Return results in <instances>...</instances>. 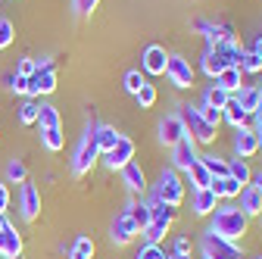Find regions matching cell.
<instances>
[{"instance_id":"6da1fadb","label":"cell","mask_w":262,"mask_h":259,"mask_svg":"<svg viewBox=\"0 0 262 259\" xmlns=\"http://www.w3.org/2000/svg\"><path fill=\"white\" fill-rule=\"evenodd\" d=\"M250 228V219L237 209V206H215V219H212V234L225 238V241H241Z\"/></svg>"},{"instance_id":"7a4b0ae2","label":"cell","mask_w":262,"mask_h":259,"mask_svg":"<svg viewBox=\"0 0 262 259\" xmlns=\"http://www.w3.org/2000/svg\"><path fill=\"white\" fill-rule=\"evenodd\" d=\"M94 132H97V122H91V125L84 128V135H81V141H78V147H75V156H72V172H75L78 178L88 175V172L94 169V163L100 159V147H97Z\"/></svg>"},{"instance_id":"3957f363","label":"cell","mask_w":262,"mask_h":259,"mask_svg":"<svg viewBox=\"0 0 262 259\" xmlns=\"http://www.w3.org/2000/svg\"><path fill=\"white\" fill-rule=\"evenodd\" d=\"M150 206H153V219L141 234H144V244H162L166 234H169V228H172V222H175V206L159 203L156 197H150Z\"/></svg>"},{"instance_id":"277c9868","label":"cell","mask_w":262,"mask_h":259,"mask_svg":"<svg viewBox=\"0 0 262 259\" xmlns=\"http://www.w3.org/2000/svg\"><path fill=\"white\" fill-rule=\"evenodd\" d=\"M178 119L184 122L187 138H193V144H212L215 141V128L209 122H203V116L196 113V106H178Z\"/></svg>"},{"instance_id":"5b68a950","label":"cell","mask_w":262,"mask_h":259,"mask_svg":"<svg viewBox=\"0 0 262 259\" xmlns=\"http://www.w3.org/2000/svg\"><path fill=\"white\" fill-rule=\"evenodd\" d=\"M153 197L159 200V203H166V206H181V200H184V181L178 178V169H166L159 175V184H156V193Z\"/></svg>"},{"instance_id":"8992f818","label":"cell","mask_w":262,"mask_h":259,"mask_svg":"<svg viewBox=\"0 0 262 259\" xmlns=\"http://www.w3.org/2000/svg\"><path fill=\"white\" fill-rule=\"evenodd\" d=\"M56 91V66L53 62H38L35 75L28 78V97L35 100L41 94H53Z\"/></svg>"},{"instance_id":"52a82bcc","label":"cell","mask_w":262,"mask_h":259,"mask_svg":"<svg viewBox=\"0 0 262 259\" xmlns=\"http://www.w3.org/2000/svg\"><path fill=\"white\" fill-rule=\"evenodd\" d=\"M203 253H206V259H244V253L234 241H225L212 231H206V238H203Z\"/></svg>"},{"instance_id":"ba28073f","label":"cell","mask_w":262,"mask_h":259,"mask_svg":"<svg viewBox=\"0 0 262 259\" xmlns=\"http://www.w3.org/2000/svg\"><path fill=\"white\" fill-rule=\"evenodd\" d=\"M103 163H106V166H110L113 172H116V169L122 172V169H125L128 163H135V141L122 135V138L116 141V147H113L110 153H103Z\"/></svg>"},{"instance_id":"9c48e42d","label":"cell","mask_w":262,"mask_h":259,"mask_svg":"<svg viewBox=\"0 0 262 259\" xmlns=\"http://www.w3.org/2000/svg\"><path fill=\"white\" fill-rule=\"evenodd\" d=\"M166 75H169V81L175 88H193V69H190V62L184 56H169Z\"/></svg>"},{"instance_id":"30bf717a","label":"cell","mask_w":262,"mask_h":259,"mask_svg":"<svg viewBox=\"0 0 262 259\" xmlns=\"http://www.w3.org/2000/svg\"><path fill=\"white\" fill-rule=\"evenodd\" d=\"M193 163H196V144H193V138H181V141L172 147V169L187 172Z\"/></svg>"},{"instance_id":"8fae6325","label":"cell","mask_w":262,"mask_h":259,"mask_svg":"<svg viewBox=\"0 0 262 259\" xmlns=\"http://www.w3.org/2000/svg\"><path fill=\"white\" fill-rule=\"evenodd\" d=\"M19 206H22V219L25 222H35L41 212V190L35 184L22 181V193H19Z\"/></svg>"},{"instance_id":"7c38bea8","label":"cell","mask_w":262,"mask_h":259,"mask_svg":"<svg viewBox=\"0 0 262 259\" xmlns=\"http://www.w3.org/2000/svg\"><path fill=\"white\" fill-rule=\"evenodd\" d=\"M234 150H237V159H250L259 153V138H256V128H234Z\"/></svg>"},{"instance_id":"4fadbf2b","label":"cell","mask_w":262,"mask_h":259,"mask_svg":"<svg viewBox=\"0 0 262 259\" xmlns=\"http://www.w3.org/2000/svg\"><path fill=\"white\" fill-rule=\"evenodd\" d=\"M141 234V228L135 225V219H131L128 212H122V215H116V222H113V244H119V247H125V244H131Z\"/></svg>"},{"instance_id":"5bb4252c","label":"cell","mask_w":262,"mask_h":259,"mask_svg":"<svg viewBox=\"0 0 262 259\" xmlns=\"http://www.w3.org/2000/svg\"><path fill=\"white\" fill-rule=\"evenodd\" d=\"M219 59H222V66L228 69V66H234V69H241V59H244V47H241V41H219L215 47H209Z\"/></svg>"},{"instance_id":"9a60e30c","label":"cell","mask_w":262,"mask_h":259,"mask_svg":"<svg viewBox=\"0 0 262 259\" xmlns=\"http://www.w3.org/2000/svg\"><path fill=\"white\" fill-rule=\"evenodd\" d=\"M181 138H187V132H184V122L178 116H169V119L159 122V141H162V147H175Z\"/></svg>"},{"instance_id":"2e32d148","label":"cell","mask_w":262,"mask_h":259,"mask_svg":"<svg viewBox=\"0 0 262 259\" xmlns=\"http://www.w3.org/2000/svg\"><path fill=\"white\" fill-rule=\"evenodd\" d=\"M166 62H169L166 47L150 44V47L144 50V72H150V75H166Z\"/></svg>"},{"instance_id":"e0dca14e","label":"cell","mask_w":262,"mask_h":259,"mask_svg":"<svg viewBox=\"0 0 262 259\" xmlns=\"http://www.w3.org/2000/svg\"><path fill=\"white\" fill-rule=\"evenodd\" d=\"M19 253H22V234L7 222L4 228H0V256H4V259H13V256H19Z\"/></svg>"},{"instance_id":"ac0fdd59","label":"cell","mask_w":262,"mask_h":259,"mask_svg":"<svg viewBox=\"0 0 262 259\" xmlns=\"http://www.w3.org/2000/svg\"><path fill=\"white\" fill-rule=\"evenodd\" d=\"M237 197H241V206H237V209H241L247 219H253V215H259V212H262V193H259L253 184H247V187L237 193Z\"/></svg>"},{"instance_id":"d6986e66","label":"cell","mask_w":262,"mask_h":259,"mask_svg":"<svg viewBox=\"0 0 262 259\" xmlns=\"http://www.w3.org/2000/svg\"><path fill=\"white\" fill-rule=\"evenodd\" d=\"M122 181L128 184L131 193H144V190H147V175H144V169H141L138 163H128V166L122 169Z\"/></svg>"},{"instance_id":"ffe728a7","label":"cell","mask_w":262,"mask_h":259,"mask_svg":"<svg viewBox=\"0 0 262 259\" xmlns=\"http://www.w3.org/2000/svg\"><path fill=\"white\" fill-rule=\"evenodd\" d=\"M209 190L215 193L219 200H231V197H237V193L244 190V184H237V181H234L231 175H225V178H212Z\"/></svg>"},{"instance_id":"44dd1931","label":"cell","mask_w":262,"mask_h":259,"mask_svg":"<svg viewBox=\"0 0 262 259\" xmlns=\"http://www.w3.org/2000/svg\"><path fill=\"white\" fill-rule=\"evenodd\" d=\"M241 75H244L241 69H234V66H228V69H222V72L215 75V84H219V88H222L225 94H231V97H234V94H237V91L244 88Z\"/></svg>"},{"instance_id":"7402d4cb","label":"cell","mask_w":262,"mask_h":259,"mask_svg":"<svg viewBox=\"0 0 262 259\" xmlns=\"http://www.w3.org/2000/svg\"><path fill=\"white\" fill-rule=\"evenodd\" d=\"M234 100L241 103V110H244L247 116H256V113H259V88H253V84H244V88L234 94Z\"/></svg>"},{"instance_id":"603a6c76","label":"cell","mask_w":262,"mask_h":259,"mask_svg":"<svg viewBox=\"0 0 262 259\" xmlns=\"http://www.w3.org/2000/svg\"><path fill=\"white\" fill-rule=\"evenodd\" d=\"M215 203H219V197H215L209 187L193 190V212H196V215H209V212H215Z\"/></svg>"},{"instance_id":"cb8c5ba5","label":"cell","mask_w":262,"mask_h":259,"mask_svg":"<svg viewBox=\"0 0 262 259\" xmlns=\"http://www.w3.org/2000/svg\"><path fill=\"white\" fill-rule=\"evenodd\" d=\"M187 181H190V187L193 190H203V187H209L212 184V175L206 172V166L200 163V156H196V163L187 169Z\"/></svg>"},{"instance_id":"d4e9b609","label":"cell","mask_w":262,"mask_h":259,"mask_svg":"<svg viewBox=\"0 0 262 259\" xmlns=\"http://www.w3.org/2000/svg\"><path fill=\"white\" fill-rule=\"evenodd\" d=\"M222 119H225L228 125H231V128H241V125H247V119H250V116L241 110V103L231 97V100H228V103L222 106Z\"/></svg>"},{"instance_id":"484cf974","label":"cell","mask_w":262,"mask_h":259,"mask_svg":"<svg viewBox=\"0 0 262 259\" xmlns=\"http://www.w3.org/2000/svg\"><path fill=\"white\" fill-rule=\"evenodd\" d=\"M94 138H97V147H100V153H110L113 147H116V141L122 138L113 125H97V132H94Z\"/></svg>"},{"instance_id":"4316f807","label":"cell","mask_w":262,"mask_h":259,"mask_svg":"<svg viewBox=\"0 0 262 259\" xmlns=\"http://www.w3.org/2000/svg\"><path fill=\"white\" fill-rule=\"evenodd\" d=\"M35 125H38V128H62L59 110L50 106V103H38V122H35Z\"/></svg>"},{"instance_id":"83f0119b","label":"cell","mask_w":262,"mask_h":259,"mask_svg":"<svg viewBox=\"0 0 262 259\" xmlns=\"http://www.w3.org/2000/svg\"><path fill=\"white\" fill-rule=\"evenodd\" d=\"M125 212H128L131 219H135V225H138L141 231L147 228V225H150V219H153V206H150V203H131Z\"/></svg>"},{"instance_id":"f1b7e54d","label":"cell","mask_w":262,"mask_h":259,"mask_svg":"<svg viewBox=\"0 0 262 259\" xmlns=\"http://www.w3.org/2000/svg\"><path fill=\"white\" fill-rule=\"evenodd\" d=\"M228 175H231L237 184H250V178H253V172H250V166H247V159H228Z\"/></svg>"},{"instance_id":"f546056e","label":"cell","mask_w":262,"mask_h":259,"mask_svg":"<svg viewBox=\"0 0 262 259\" xmlns=\"http://www.w3.org/2000/svg\"><path fill=\"white\" fill-rule=\"evenodd\" d=\"M41 144H44L50 153L62 150V144H66V138H62V128H41Z\"/></svg>"},{"instance_id":"4dcf8cb0","label":"cell","mask_w":262,"mask_h":259,"mask_svg":"<svg viewBox=\"0 0 262 259\" xmlns=\"http://www.w3.org/2000/svg\"><path fill=\"white\" fill-rule=\"evenodd\" d=\"M200 163L206 166V172L212 175V178H225L228 175V159H222V156H200Z\"/></svg>"},{"instance_id":"1f68e13d","label":"cell","mask_w":262,"mask_h":259,"mask_svg":"<svg viewBox=\"0 0 262 259\" xmlns=\"http://www.w3.org/2000/svg\"><path fill=\"white\" fill-rule=\"evenodd\" d=\"M91 256H94V241H91L88 234L75 238V244H72V250H69V259H91Z\"/></svg>"},{"instance_id":"d6a6232c","label":"cell","mask_w":262,"mask_h":259,"mask_svg":"<svg viewBox=\"0 0 262 259\" xmlns=\"http://www.w3.org/2000/svg\"><path fill=\"white\" fill-rule=\"evenodd\" d=\"M259 69H262V56H256L253 50H244V59H241V72L259 75Z\"/></svg>"},{"instance_id":"836d02e7","label":"cell","mask_w":262,"mask_h":259,"mask_svg":"<svg viewBox=\"0 0 262 259\" xmlns=\"http://www.w3.org/2000/svg\"><path fill=\"white\" fill-rule=\"evenodd\" d=\"M222 69H225V66H222V59H219V56H215V53L206 47V53H203V72H206L209 78H215Z\"/></svg>"},{"instance_id":"e575fe53","label":"cell","mask_w":262,"mask_h":259,"mask_svg":"<svg viewBox=\"0 0 262 259\" xmlns=\"http://www.w3.org/2000/svg\"><path fill=\"white\" fill-rule=\"evenodd\" d=\"M228 100H231V94H225L219 84H212V88L206 91V103H209V106H215V110H222Z\"/></svg>"},{"instance_id":"d590c367","label":"cell","mask_w":262,"mask_h":259,"mask_svg":"<svg viewBox=\"0 0 262 259\" xmlns=\"http://www.w3.org/2000/svg\"><path fill=\"white\" fill-rule=\"evenodd\" d=\"M7 178H10L13 184H22V181L28 178V172H25V163H22V159H10V166H7Z\"/></svg>"},{"instance_id":"8d00e7d4","label":"cell","mask_w":262,"mask_h":259,"mask_svg":"<svg viewBox=\"0 0 262 259\" xmlns=\"http://www.w3.org/2000/svg\"><path fill=\"white\" fill-rule=\"evenodd\" d=\"M19 122H22V125H35V122H38V103H35V100H25V103L19 106Z\"/></svg>"},{"instance_id":"74e56055","label":"cell","mask_w":262,"mask_h":259,"mask_svg":"<svg viewBox=\"0 0 262 259\" xmlns=\"http://www.w3.org/2000/svg\"><path fill=\"white\" fill-rule=\"evenodd\" d=\"M135 97H138L141 110H150V106L156 103V97H159V94H156V88H153V84H144V88H141V91H138Z\"/></svg>"},{"instance_id":"f35d334b","label":"cell","mask_w":262,"mask_h":259,"mask_svg":"<svg viewBox=\"0 0 262 259\" xmlns=\"http://www.w3.org/2000/svg\"><path fill=\"white\" fill-rule=\"evenodd\" d=\"M4 84L13 88L16 94H28V78H22V75H16V72H7V75H4Z\"/></svg>"},{"instance_id":"ab89813d","label":"cell","mask_w":262,"mask_h":259,"mask_svg":"<svg viewBox=\"0 0 262 259\" xmlns=\"http://www.w3.org/2000/svg\"><path fill=\"white\" fill-rule=\"evenodd\" d=\"M144 84H147V81H144V75H141L138 69H131V72L125 75V91H128V94H138Z\"/></svg>"},{"instance_id":"60d3db41","label":"cell","mask_w":262,"mask_h":259,"mask_svg":"<svg viewBox=\"0 0 262 259\" xmlns=\"http://www.w3.org/2000/svg\"><path fill=\"white\" fill-rule=\"evenodd\" d=\"M135 259H166V253H162V247L159 244H144L141 250H138V256Z\"/></svg>"},{"instance_id":"b9f144b4","label":"cell","mask_w":262,"mask_h":259,"mask_svg":"<svg viewBox=\"0 0 262 259\" xmlns=\"http://www.w3.org/2000/svg\"><path fill=\"white\" fill-rule=\"evenodd\" d=\"M196 113H200L203 116V122H209L212 128H219V122H222V110H215V106H209V103H203L200 110H196Z\"/></svg>"},{"instance_id":"7bdbcfd3","label":"cell","mask_w":262,"mask_h":259,"mask_svg":"<svg viewBox=\"0 0 262 259\" xmlns=\"http://www.w3.org/2000/svg\"><path fill=\"white\" fill-rule=\"evenodd\" d=\"M13 44V22L10 19H0V50Z\"/></svg>"},{"instance_id":"ee69618b","label":"cell","mask_w":262,"mask_h":259,"mask_svg":"<svg viewBox=\"0 0 262 259\" xmlns=\"http://www.w3.org/2000/svg\"><path fill=\"white\" fill-rule=\"evenodd\" d=\"M35 69H38V62H35V59H22V62H19V69H16V75L31 78V75H35Z\"/></svg>"},{"instance_id":"f6af8a7d","label":"cell","mask_w":262,"mask_h":259,"mask_svg":"<svg viewBox=\"0 0 262 259\" xmlns=\"http://www.w3.org/2000/svg\"><path fill=\"white\" fill-rule=\"evenodd\" d=\"M97 4H100V0H75V10H78L81 16H88V13L97 10Z\"/></svg>"},{"instance_id":"bcb514c9","label":"cell","mask_w":262,"mask_h":259,"mask_svg":"<svg viewBox=\"0 0 262 259\" xmlns=\"http://www.w3.org/2000/svg\"><path fill=\"white\" fill-rule=\"evenodd\" d=\"M7 206H10V187H7V184H0V215H4Z\"/></svg>"},{"instance_id":"7dc6e473","label":"cell","mask_w":262,"mask_h":259,"mask_svg":"<svg viewBox=\"0 0 262 259\" xmlns=\"http://www.w3.org/2000/svg\"><path fill=\"white\" fill-rule=\"evenodd\" d=\"M209 25H212V22H206V19H193V22H190V28H193V31H203V35L209 31Z\"/></svg>"},{"instance_id":"c3c4849f","label":"cell","mask_w":262,"mask_h":259,"mask_svg":"<svg viewBox=\"0 0 262 259\" xmlns=\"http://www.w3.org/2000/svg\"><path fill=\"white\" fill-rule=\"evenodd\" d=\"M187 250H190V244H187L184 238H178V241H175V253H187Z\"/></svg>"},{"instance_id":"681fc988","label":"cell","mask_w":262,"mask_h":259,"mask_svg":"<svg viewBox=\"0 0 262 259\" xmlns=\"http://www.w3.org/2000/svg\"><path fill=\"white\" fill-rule=\"evenodd\" d=\"M250 184H253V187H256V190H259V193H262V172H256V175H253V178H250Z\"/></svg>"},{"instance_id":"f907efd6","label":"cell","mask_w":262,"mask_h":259,"mask_svg":"<svg viewBox=\"0 0 262 259\" xmlns=\"http://www.w3.org/2000/svg\"><path fill=\"white\" fill-rule=\"evenodd\" d=\"M253 53H256V56H262V35L256 38V44H253Z\"/></svg>"},{"instance_id":"816d5d0a","label":"cell","mask_w":262,"mask_h":259,"mask_svg":"<svg viewBox=\"0 0 262 259\" xmlns=\"http://www.w3.org/2000/svg\"><path fill=\"white\" fill-rule=\"evenodd\" d=\"M169 259H190V253H172Z\"/></svg>"},{"instance_id":"f5cc1de1","label":"cell","mask_w":262,"mask_h":259,"mask_svg":"<svg viewBox=\"0 0 262 259\" xmlns=\"http://www.w3.org/2000/svg\"><path fill=\"white\" fill-rule=\"evenodd\" d=\"M256 128H262V110L256 113Z\"/></svg>"},{"instance_id":"db71d44e","label":"cell","mask_w":262,"mask_h":259,"mask_svg":"<svg viewBox=\"0 0 262 259\" xmlns=\"http://www.w3.org/2000/svg\"><path fill=\"white\" fill-rule=\"evenodd\" d=\"M256 138H259V150H262V128H256Z\"/></svg>"},{"instance_id":"11a10c76","label":"cell","mask_w":262,"mask_h":259,"mask_svg":"<svg viewBox=\"0 0 262 259\" xmlns=\"http://www.w3.org/2000/svg\"><path fill=\"white\" fill-rule=\"evenodd\" d=\"M259 110H262V88H259Z\"/></svg>"},{"instance_id":"9f6ffc18","label":"cell","mask_w":262,"mask_h":259,"mask_svg":"<svg viewBox=\"0 0 262 259\" xmlns=\"http://www.w3.org/2000/svg\"><path fill=\"white\" fill-rule=\"evenodd\" d=\"M4 225H7V219H4V215H0V228H4Z\"/></svg>"},{"instance_id":"6f0895ef","label":"cell","mask_w":262,"mask_h":259,"mask_svg":"<svg viewBox=\"0 0 262 259\" xmlns=\"http://www.w3.org/2000/svg\"><path fill=\"white\" fill-rule=\"evenodd\" d=\"M13 259H22V253H19V256H13Z\"/></svg>"},{"instance_id":"680465c9","label":"cell","mask_w":262,"mask_h":259,"mask_svg":"<svg viewBox=\"0 0 262 259\" xmlns=\"http://www.w3.org/2000/svg\"><path fill=\"white\" fill-rule=\"evenodd\" d=\"M259 75H262V69H259Z\"/></svg>"},{"instance_id":"91938a15","label":"cell","mask_w":262,"mask_h":259,"mask_svg":"<svg viewBox=\"0 0 262 259\" xmlns=\"http://www.w3.org/2000/svg\"><path fill=\"white\" fill-rule=\"evenodd\" d=\"M259 219H262V212H259Z\"/></svg>"},{"instance_id":"94428289","label":"cell","mask_w":262,"mask_h":259,"mask_svg":"<svg viewBox=\"0 0 262 259\" xmlns=\"http://www.w3.org/2000/svg\"><path fill=\"white\" fill-rule=\"evenodd\" d=\"M166 259H169V256H166Z\"/></svg>"},{"instance_id":"6125c7cd","label":"cell","mask_w":262,"mask_h":259,"mask_svg":"<svg viewBox=\"0 0 262 259\" xmlns=\"http://www.w3.org/2000/svg\"><path fill=\"white\" fill-rule=\"evenodd\" d=\"M259 259H262V256H259Z\"/></svg>"}]
</instances>
